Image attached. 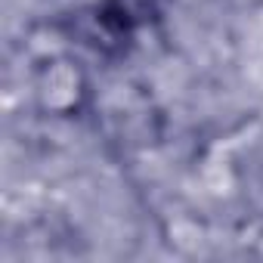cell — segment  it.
Returning a JSON list of instances; mask_svg holds the SVG:
<instances>
[{
    "instance_id": "2",
    "label": "cell",
    "mask_w": 263,
    "mask_h": 263,
    "mask_svg": "<svg viewBox=\"0 0 263 263\" xmlns=\"http://www.w3.org/2000/svg\"><path fill=\"white\" fill-rule=\"evenodd\" d=\"M37 99L47 111L56 115H71L81 108L84 96H87V81L81 74L78 65H71L68 59H53L37 71Z\"/></svg>"
},
{
    "instance_id": "1",
    "label": "cell",
    "mask_w": 263,
    "mask_h": 263,
    "mask_svg": "<svg viewBox=\"0 0 263 263\" xmlns=\"http://www.w3.org/2000/svg\"><path fill=\"white\" fill-rule=\"evenodd\" d=\"M65 28L78 44H84V47H90V50H96L102 56H121L130 47L134 34H137V28L124 16H118L105 0L71 13Z\"/></svg>"
},
{
    "instance_id": "3",
    "label": "cell",
    "mask_w": 263,
    "mask_h": 263,
    "mask_svg": "<svg viewBox=\"0 0 263 263\" xmlns=\"http://www.w3.org/2000/svg\"><path fill=\"white\" fill-rule=\"evenodd\" d=\"M105 4L118 16H124L134 28H143V25H149L152 19L161 16V10H164L167 0H105Z\"/></svg>"
}]
</instances>
